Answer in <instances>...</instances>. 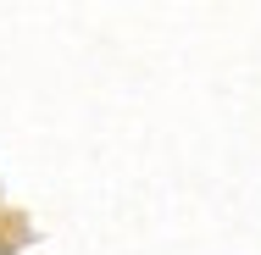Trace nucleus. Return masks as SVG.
<instances>
[]
</instances>
